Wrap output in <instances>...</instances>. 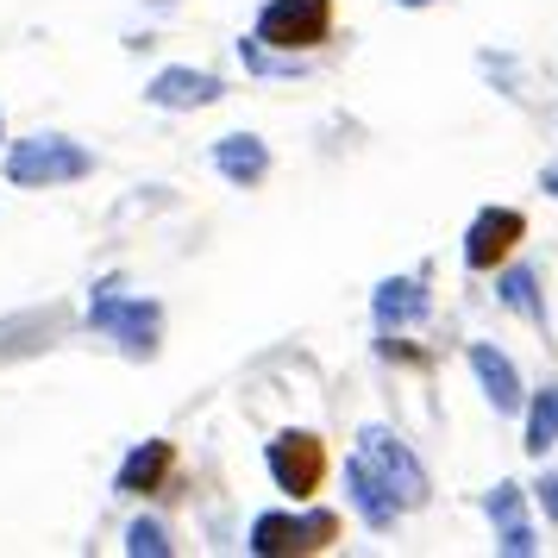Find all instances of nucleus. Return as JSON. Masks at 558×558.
<instances>
[{"label":"nucleus","instance_id":"obj_8","mask_svg":"<svg viewBox=\"0 0 558 558\" xmlns=\"http://www.w3.org/2000/svg\"><path fill=\"white\" fill-rule=\"evenodd\" d=\"M227 95V82L214 76V70H189V63H170V70H157L151 88H145V101L151 107H170V113H195V107H214Z\"/></svg>","mask_w":558,"mask_h":558},{"label":"nucleus","instance_id":"obj_9","mask_svg":"<svg viewBox=\"0 0 558 558\" xmlns=\"http://www.w3.org/2000/svg\"><path fill=\"white\" fill-rule=\"evenodd\" d=\"M214 170L232 189H257V182L270 177V145L257 132H227V138H214Z\"/></svg>","mask_w":558,"mask_h":558},{"label":"nucleus","instance_id":"obj_21","mask_svg":"<svg viewBox=\"0 0 558 558\" xmlns=\"http://www.w3.org/2000/svg\"><path fill=\"white\" fill-rule=\"evenodd\" d=\"M539 189H546V195L558 202V163H546V170H539Z\"/></svg>","mask_w":558,"mask_h":558},{"label":"nucleus","instance_id":"obj_19","mask_svg":"<svg viewBox=\"0 0 558 558\" xmlns=\"http://www.w3.org/2000/svg\"><path fill=\"white\" fill-rule=\"evenodd\" d=\"M496 553L502 558H533L539 553V539H533L527 521H508V527H496Z\"/></svg>","mask_w":558,"mask_h":558},{"label":"nucleus","instance_id":"obj_3","mask_svg":"<svg viewBox=\"0 0 558 558\" xmlns=\"http://www.w3.org/2000/svg\"><path fill=\"white\" fill-rule=\"evenodd\" d=\"M88 170H95V151H82L63 132H32V138H13V151H7L13 189H63V182H82Z\"/></svg>","mask_w":558,"mask_h":558},{"label":"nucleus","instance_id":"obj_2","mask_svg":"<svg viewBox=\"0 0 558 558\" xmlns=\"http://www.w3.org/2000/svg\"><path fill=\"white\" fill-rule=\"evenodd\" d=\"M88 327L107 332L126 357L145 364V357H157V339H163V302L126 295V282L107 277V282H95V295H88Z\"/></svg>","mask_w":558,"mask_h":558},{"label":"nucleus","instance_id":"obj_20","mask_svg":"<svg viewBox=\"0 0 558 558\" xmlns=\"http://www.w3.org/2000/svg\"><path fill=\"white\" fill-rule=\"evenodd\" d=\"M533 496H539V508H546V521H553V527H558V471H546V477H539V489H533Z\"/></svg>","mask_w":558,"mask_h":558},{"label":"nucleus","instance_id":"obj_15","mask_svg":"<svg viewBox=\"0 0 558 558\" xmlns=\"http://www.w3.org/2000/svg\"><path fill=\"white\" fill-rule=\"evenodd\" d=\"M558 446V383H546V389H533L527 402V452L546 458Z\"/></svg>","mask_w":558,"mask_h":558},{"label":"nucleus","instance_id":"obj_6","mask_svg":"<svg viewBox=\"0 0 558 558\" xmlns=\"http://www.w3.org/2000/svg\"><path fill=\"white\" fill-rule=\"evenodd\" d=\"M332 32V0H264L257 13V38L270 51H314Z\"/></svg>","mask_w":558,"mask_h":558},{"label":"nucleus","instance_id":"obj_4","mask_svg":"<svg viewBox=\"0 0 558 558\" xmlns=\"http://www.w3.org/2000/svg\"><path fill=\"white\" fill-rule=\"evenodd\" d=\"M339 539V514L332 508H302V514H257L252 546L257 558H289V553H327Z\"/></svg>","mask_w":558,"mask_h":558},{"label":"nucleus","instance_id":"obj_13","mask_svg":"<svg viewBox=\"0 0 558 558\" xmlns=\"http://www.w3.org/2000/svg\"><path fill=\"white\" fill-rule=\"evenodd\" d=\"M471 371H477L483 396H489V408H502V414H521V371L508 364L496 345H471Z\"/></svg>","mask_w":558,"mask_h":558},{"label":"nucleus","instance_id":"obj_18","mask_svg":"<svg viewBox=\"0 0 558 558\" xmlns=\"http://www.w3.org/2000/svg\"><path fill=\"white\" fill-rule=\"evenodd\" d=\"M239 57H245V70H252V76H295V70H302V63H289V57H277V51H264V38H239Z\"/></svg>","mask_w":558,"mask_h":558},{"label":"nucleus","instance_id":"obj_10","mask_svg":"<svg viewBox=\"0 0 558 558\" xmlns=\"http://www.w3.org/2000/svg\"><path fill=\"white\" fill-rule=\"evenodd\" d=\"M371 314H377V327H383V332L414 327V320H427V289H421L414 277H389V282H377V295H371Z\"/></svg>","mask_w":558,"mask_h":558},{"label":"nucleus","instance_id":"obj_23","mask_svg":"<svg viewBox=\"0 0 558 558\" xmlns=\"http://www.w3.org/2000/svg\"><path fill=\"white\" fill-rule=\"evenodd\" d=\"M0 138H7V126H0Z\"/></svg>","mask_w":558,"mask_h":558},{"label":"nucleus","instance_id":"obj_12","mask_svg":"<svg viewBox=\"0 0 558 558\" xmlns=\"http://www.w3.org/2000/svg\"><path fill=\"white\" fill-rule=\"evenodd\" d=\"M63 307H32V314H20V320H0V364L20 352H38V345H51L57 332H63Z\"/></svg>","mask_w":558,"mask_h":558},{"label":"nucleus","instance_id":"obj_17","mask_svg":"<svg viewBox=\"0 0 558 558\" xmlns=\"http://www.w3.org/2000/svg\"><path fill=\"white\" fill-rule=\"evenodd\" d=\"M483 514H489L496 527H508V521H527V496H521V483H496V489L483 496Z\"/></svg>","mask_w":558,"mask_h":558},{"label":"nucleus","instance_id":"obj_5","mask_svg":"<svg viewBox=\"0 0 558 558\" xmlns=\"http://www.w3.org/2000/svg\"><path fill=\"white\" fill-rule=\"evenodd\" d=\"M264 464H270V477H277V489L289 502H307L320 489V477H327V446H320V433L289 427L264 446Z\"/></svg>","mask_w":558,"mask_h":558},{"label":"nucleus","instance_id":"obj_11","mask_svg":"<svg viewBox=\"0 0 558 558\" xmlns=\"http://www.w3.org/2000/svg\"><path fill=\"white\" fill-rule=\"evenodd\" d=\"M170 439H145V446H132L126 464H120V477H113V489L120 496H151V489H163V477H170Z\"/></svg>","mask_w":558,"mask_h":558},{"label":"nucleus","instance_id":"obj_7","mask_svg":"<svg viewBox=\"0 0 558 558\" xmlns=\"http://www.w3.org/2000/svg\"><path fill=\"white\" fill-rule=\"evenodd\" d=\"M521 232H527V220L514 207H483L477 220H471V232H464V264L471 270H496L521 245Z\"/></svg>","mask_w":558,"mask_h":558},{"label":"nucleus","instance_id":"obj_14","mask_svg":"<svg viewBox=\"0 0 558 558\" xmlns=\"http://www.w3.org/2000/svg\"><path fill=\"white\" fill-rule=\"evenodd\" d=\"M496 302L508 314H527V320H546V302H539V277H533L527 264H508L502 282H496Z\"/></svg>","mask_w":558,"mask_h":558},{"label":"nucleus","instance_id":"obj_22","mask_svg":"<svg viewBox=\"0 0 558 558\" xmlns=\"http://www.w3.org/2000/svg\"><path fill=\"white\" fill-rule=\"evenodd\" d=\"M396 7H427V0H396Z\"/></svg>","mask_w":558,"mask_h":558},{"label":"nucleus","instance_id":"obj_1","mask_svg":"<svg viewBox=\"0 0 558 558\" xmlns=\"http://www.w3.org/2000/svg\"><path fill=\"white\" fill-rule=\"evenodd\" d=\"M345 489H352V508L371 521V527H396L408 508L427 502V471L408 446L402 433L389 427H364L357 433V452L345 458Z\"/></svg>","mask_w":558,"mask_h":558},{"label":"nucleus","instance_id":"obj_16","mask_svg":"<svg viewBox=\"0 0 558 558\" xmlns=\"http://www.w3.org/2000/svg\"><path fill=\"white\" fill-rule=\"evenodd\" d=\"M126 553L132 558H170V527L151 521V514H138V521L126 527Z\"/></svg>","mask_w":558,"mask_h":558}]
</instances>
